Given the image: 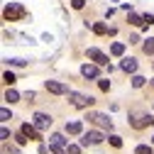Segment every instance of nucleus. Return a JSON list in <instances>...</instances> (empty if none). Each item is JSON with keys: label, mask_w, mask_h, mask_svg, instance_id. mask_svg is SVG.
<instances>
[{"label": "nucleus", "mask_w": 154, "mask_h": 154, "mask_svg": "<svg viewBox=\"0 0 154 154\" xmlns=\"http://www.w3.org/2000/svg\"><path fill=\"white\" fill-rule=\"evenodd\" d=\"M152 86H154V79H152Z\"/></svg>", "instance_id": "obj_30"}, {"label": "nucleus", "mask_w": 154, "mask_h": 154, "mask_svg": "<svg viewBox=\"0 0 154 154\" xmlns=\"http://www.w3.org/2000/svg\"><path fill=\"white\" fill-rule=\"evenodd\" d=\"M98 86H100V91H110V81H105V79H100Z\"/></svg>", "instance_id": "obj_25"}, {"label": "nucleus", "mask_w": 154, "mask_h": 154, "mask_svg": "<svg viewBox=\"0 0 154 154\" xmlns=\"http://www.w3.org/2000/svg\"><path fill=\"white\" fill-rule=\"evenodd\" d=\"M103 140H105V134H103V132L91 130V132H86L83 137H81V147H88V144H100Z\"/></svg>", "instance_id": "obj_4"}, {"label": "nucleus", "mask_w": 154, "mask_h": 154, "mask_svg": "<svg viewBox=\"0 0 154 154\" xmlns=\"http://www.w3.org/2000/svg\"><path fill=\"white\" fill-rule=\"evenodd\" d=\"M5 100H8V103H17V100H20V93L12 91V88H8V91H5Z\"/></svg>", "instance_id": "obj_15"}, {"label": "nucleus", "mask_w": 154, "mask_h": 154, "mask_svg": "<svg viewBox=\"0 0 154 154\" xmlns=\"http://www.w3.org/2000/svg\"><path fill=\"white\" fill-rule=\"evenodd\" d=\"M93 32H95V34H105V32H108V27H105L103 22H95V25H93Z\"/></svg>", "instance_id": "obj_18"}, {"label": "nucleus", "mask_w": 154, "mask_h": 154, "mask_svg": "<svg viewBox=\"0 0 154 154\" xmlns=\"http://www.w3.org/2000/svg\"><path fill=\"white\" fill-rule=\"evenodd\" d=\"M152 140H154V137H152Z\"/></svg>", "instance_id": "obj_31"}, {"label": "nucleus", "mask_w": 154, "mask_h": 154, "mask_svg": "<svg viewBox=\"0 0 154 154\" xmlns=\"http://www.w3.org/2000/svg\"><path fill=\"white\" fill-rule=\"evenodd\" d=\"M130 22H132V25H147V22H144V17L134 15V12H130Z\"/></svg>", "instance_id": "obj_17"}, {"label": "nucleus", "mask_w": 154, "mask_h": 154, "mask_svg": "<svg viewBox=\"0 0 154 154\" xmlns=\"http://www.w3.org/2000/svg\"><path fill=\"white\" fill-rule=\"evenodd\" d=\"M66 132H69V134H81V132H83V125H81L79 120L66 122Z\"/></svg>", "instance_id": "obj_13"}, {"label": "nucleus", "mask_w": 154, "mask_h": 154, "mask_svg": "<svg viewBox=\"0 0 154 154\" xmlns=\"http://www.w3.org/2000/svg\"><path fill=\"white\" fill-rule=\"evenodd\" d=\"M110 144H112V147H122V137H118V134H110Z\"/></svg>", "instance_id": "obj_23"}, {"label": "nucleus", "mask_w": 154, "mask_h": 154, "mask_svg": "<svg viewBox=\"0 0 154 154\" xmlns=\"http://www.w3.org/2000/svg\"><path fill=\"white\" fill-rule=\"evenodd\" d=\"M134 154H152V147L149 144H140L137 149H134Z\"/></svg>", "instance_id": "obj_20"}, {"label": "nucleus", "mask_w": 154, "mask_h": 154, "mask_svg": "<svg viewBox=\"0 0 154 154\" xmlns=\"http://www.w3.org/2000/svg\"><path fill=\"white\" fill-rule=\"evenodd\" d=\"M49 147H51V152H64L69 144L64 140V134H51V137H49Z\"/></svg>", "instance_id": "obj_7"}, {"label": "nucleus", "mask_w": 154, "mask_h": 154, "mask_svg": "<svg viewBox=\"0 0 154 154\" xmlns=\"http://www.w3.org/2000/svg\"><path fill=\"white\" fill-rule=\"evenodd\" d=\"M110 54H112V56H122V54H125V44H122V42H115V44L110 47Z\"/></svg>", "instance_id": "obj_14"}, {"label": "nucleus", "mask_w": 154, "mask_h": 154, "mask_svg": "<svg viewBox=\"0 0 154 154\" xmlns=\"http://www.w3.org/2000/svg\"><path fill=\"white\" fill-rule=\"evenodd\" d=\"M22 132L27 134L29 140H42V137H39V132H37V127H34V125H29V122H25V125H22Z\"/></svg>", "instance_id": "obj_11"}, {"label": "nucleus", "mask_w": 154, "mask_h": 154, "mask_svg": "<svg viewBox=\"0 0 154 154\" xmlns=\"http://www.w3.org/2000/svg\"><path fill=\"white\" fill-rule=\"evenodd\" d=\"M3 81H5L8 86H12V83H15V73H12V71H5V73H3Z\"/></svg>", "instance_id": "obj_19"}, {"label": "nucleus", "mask_w": 154, "mask_h": 154, "mask_svg": "<svg viewBox=\"0 0 154 154\" xmlns=\"http://www.w3.org/2000/svg\"><path fill=\"white\" fill-rule=\"evenodd\" d=\"M144 81H147V79H142V76H132V86H134V88H142Z\"/></svg>", "instance_id": "obj_21"}, {"label": "nucleus", "mask_w": 154, "mask_h": 154, "mask_svg": "<svg viewBox=\"0 0 154 154\" xmlns=\"http://www.w3.org/2000/svg\"><path fill=\"white\" fill-rule=\"evenodd\" d=\"M88 59H93L98 66H105V64H108V56H105L100 49H95V47H91V49H88Z\"/></svg>", "instance_id": "obj_8"}, {"label": "nucleus", "mask_w": 154, "mask_h": 154, "mask_svg": "<svg viewBox=\"0 0 154 154\" xmlns=\"http://www.w3.org/2000/svg\"><path fill=\"white\" fill-rule=\"evenodd\" d=\"M10 64H12V66H25L27 61H25V59H10Z\"/></svg>", "instance_id": "obj_28"}, {"label": "nucleus", "mask_w": 154, "mask_h": 154, "mask_svg": "<svg viewBox=\"0 0 154 154\" xmlns=\"http://www.w3.org/2000/svg\"><path fill=\"white\" fill-rule=\"evenodd\" d=\"M0 140H10V130H8V127L0 130Z\"/></svg>", "instance_id": "obj_27"}, {"label": "nucleus", "mask_w": 154, "mask_h": 154, "mask_svg": "<svg viewBox=\"0 0 154 154\" xmlns=\"http://www.w3.org/2000/svg\"><path fill=\"white\" fill-rule=\"evenodd\" d=\"M81 73L86 76V79H98V64H83Z\"/></svg>", "instance_id": "obj_10"}, {"label": "nucleus", "mask_w": 154, "mask_h": 154, "mask_svg": "<svg viewBox=\"0 0 154 154\" xmlns=\"http://www.w3.org/2000/svg\"><path fill=\"white\" fill-rule=\"evenodd\" d=\"M66 152H69V154H81V144H69Z\"/></svg>", "instance_id": "obj_24"}, {"label": "nucleus", "mask_w": 154, "mask_h": 154, "mask_svg": "<svg viewBox=\"0 0 154 154\" xmlns=\"http://www.w3.org/2000/svg\"><path fill=\"white\" fill-rule=\"evenodd\" d=\"M0 120H3V122H8V120H12V112H10L8 108H3V110H0Z\"/></svg>", "instance_id": "obj_22"}, {"label": "nucleus", "mask_w": 154, "mask_h": 154, "mask_svg": "<svg viewBox=\"0 0 154 154\" xmlns=\"http://www.w3.org/2000/svg\"><path fill=\"white\" fill-rule=\"evenodd\" d=\"M130 125H132L134 130H142V127H147V125H154V118H152V115H140V112H132Z\"/></svg>", "instance_id": "obj_5"}, {"label": "nucleus", "mask_w": 154, "mask_h": 154, "mask_svg": "<svg viewBox=\"0 0 154 154\" xmlns=\"http://www.w3.org/2000/svg\"><path fill=\"white\" fill-rule=\"evenodd\" d=\"M120 69H122L125 73H134V71H137V61H134V59H122Z\"/></svg>", "instance_id": "obj_12"}, {"label": "nucleus", "mask_w": 154, "mask_h": 154, "mask_svg": "<svg viewBox=\"0 0 154 154\" xmlns=\"http://www.w3.org/2000/svg\"><path fill=\"white\" fill-rule=\"evenodd\" d=\"M51 125V118H49V115H44V112H37L34 115V127L37 130H47Z\"/></svg>", "instance_id": "obj_9"}, {"label": "nucleus", "mask_w": 154, "mask_h": 154, "mask_svg": "<svg viewBox=\"0 0 154 154\" xmlns=\"http://www.w3.org/2000/svg\"><path fill=\"white\" fill-rule=\"evenodd\" d=\"M69 100H71V105L73 108H81V110H86V108H91L93 105V98L91 95H83V93H69Z\"/></svg>", "instance_id": "obj_2"}, {"label": "nucleus", "mask_w": 154, "mask_h": 154, "mask_svg": "<svg viewBox=\"0 0 154 154\" xmlns=\"http://www.w3.org/2000/svg\"><path fill=\"white\" fill-rule=\"evenodd\" d=\"M27 15V10L20 5V3H10V5H5V10H3V17L5 20H20V17H25Z\"/></svg>", "instance_id": "obj_1"}, {"label": "nucleus", "mask_w": 154, "mask_h": 154, "mask_svg": "<svg viewBox=\"0 0 154 154\" xmlns=\"http://www.w3.org/2000/svg\"><path fill=\"white\" fill-rule=\"evenodd\" d=\"M71 5H73V8H76V10H81V8H83V5H86V0H71Z\"/></svg>", "instance_id": "obj_26"}, {"label": "nucleus", "mask_w": 154, "mask_h": 154, "mask_svg": "<svg viewBox=\"0 0 154 154\" xmlns=\"http://www.w3.org/2000/svg\"><path fill=\"white\" fill-rule=\"evenodd\" d=\"M86 120L88 122H93V125H98V127H105V130H112V120L108 118V115H103V112H88L86 115Z\"/></svg>", "instance_id": "obj_3"}, {"label": "nucleus", "mask_w": 154, "mask_h": 154, "mask_svg": "<svg viewBox=\"0 0 154 154\" xmlns=\"http://www.w3.org/2000/svg\"><path fill=\"white\" fill-rule=\"evenodd\" d=\"M142 17H144V22H147V25H154V15H142Z\"/></svg>", "instance_id": "obj_29"}, {"label": "nucleus", "mask_w": 154, "mask_h": 154, "mask_svg": "<svg viewBox=\"0 0 154 154\" xmlns=\"http://www.w3.org/2000/svg\"><path fill=\"white\" fill-rule=\"evenodd\" d=\"M44 86H47V91H49V93H54V95L71 93V91H69V86H66V83H61V81H47Z\"/></svg>", "instance_id": "obj_6"}, {"label": "nucleus", "mask_w": 154, "mask_h": 154, "mask_svg": "<svg viewBox=\"0 0 154 154\" xmlns=\"http://www.w3.org/2000/svg\"><path fill=\"white\" fill-rule=\"evenodd\" d=\"M142 49H144V54H149V56L154 54V37H149V39L142 44Z\"/></svg>", "instance_id": "obj_16"}]
</instances>
